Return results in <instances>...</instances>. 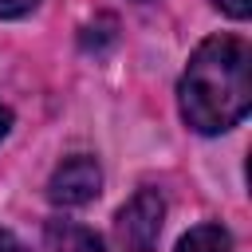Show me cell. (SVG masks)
Returning <instances> with one entry per match:
<instances>
[{
  "mask_svg": "<svg viewBox=\"0 0 252 252\" xmlns=\"http://www.w3.org/2000/svg\"><path fill=\"white\" fill-rule=\"evenodd\" d=\"M181 118L197 134L232 130L252 106V47L236 35H209L177 83Z\"/></svg>",
  "mask_w": 252,
  "mask_h": 252,
  "instance_id": "obj_1",
  "label": "cell"
},
{
  "mask_svg": "<svg viewBox=\"0 0 252 252\" xmlns=\"http://www.w3.org/2000/svg\"><path fill=\"white\" fill-rule=\"evenodd\" d=\"M161 224H165V201H161V193L158 189H138L118 209L114 232H118V244L126 252H154L158 236H161Z\"/></svg>",
  "mask_w": 252,
  "mask_h": 252,
  "instance_id": "obj_2",
  "label": "cell"
},
{
  "mask_svg": "<svg viewBox=\"0 0 252 252\" xmlns=\"http://www.w3.org/2000/svg\"><path fill=\"white\" fill-rule=\"evenodd\" d=\"M98 189H102V169H98V161L87 158V154L67 158V161L51 173V181H47L51 205H63V209H75V205L94 201Z\"/></svg>",
  "mask_w": 252,
  "mask_h": 252,
  "instance_id": "obj_3",
  "label": "cell"
},
{
  "mask_svg": "<svg viewBox=\"0 0 252 252\" xmlns=\"http://www.w3.org/2000/svg\"><path fill=\"white\" fill-rule=\"evenodd\" d=\"M43 244H47V252H106L102 236L87 224H75V220H47Z\"/></svg>",
  "mask_w": 252,
  "mask_h": 252,
  "instance_id": "obj_4",
  "label": "cell"
},
{
  "mask_svg": "<svg viewBox=\"0 0 252 252\" xmlns=\"http://www.w3.org/2000/svg\"><path fill=\"white\" fill-rule=\"evenodd\" d=\"M173 252H232V236L220 224H197L177 240Z\"/></svg>",
  "mask_w": 252,
  "mask_h": 252,
  "instance_id": "obj_5",
  "label": "cell"
},
{
  "mask_svg": "<svg viewBox=\"0 0 252 252\" xmlns=\"http://www.w3.org/2000/svg\"><path fill=\"white\" fill-rule=\"evenodd\" d=\"M39 0H0V20H16V16H28Z\"/></svg>",
  "mask_w": 252,
  "mask_h": 252,
  "instance_id": "obj_6",
  "label": "cell"
},
{
  "mask_svg": "<svg viewBox=\"0 0 252 252\" xmlns=\"http://www.w3.org/2000/svg\"><path fill=\"white\" fill-rule=\"evenodd\" d=\"M220 12H228L232 20H248V12H252V0H213Z\"/></svg>",
  "mask_w": 252,
  "mask_h": 252,
  "instance_id": "obj_7",
  "label": "cell"
},
{
  "mask_svg": "<svg viewBox=\"0 0 252 252\" xmlns=\"http://www.w3.org/2000/svg\"><path fill=\"white\" fill-rule=\"evenodd\" d=\"M0 252H28L20 240H16V232H8V228H0Z\"/></svg>",
  "mask_w": 252,
  "mask_h": 252,
  "instance_id": "obj_8",
  "label": "cell"
},
{
  "mask_svg": "<svg viewBox=\"0 0 252 252\" xmlns=\"http://www.w3.org/2000/svg\"><path fill=\"white\" fill-rule=\"evenodd\" d=\"M8 130H12V110H8L4 102H0V138H4Z\"/></svg>",
  "mask_w": 252,
  "mask_h": 252,
  "instance_id": "obj_9",
  "label": "cell"
}]
</instances>
